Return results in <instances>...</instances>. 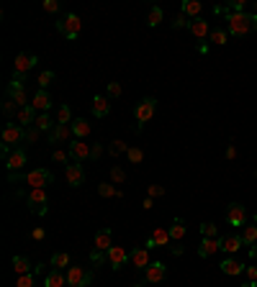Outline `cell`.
<instances>
[{"mask_svg":"<svg viewBox=\"0 0 257 287\" xmlns=\"http://www.w3.org/2000/svg\"><path fill=\"white\" fill-rule=\"evenodd\" d=\"M226 223L229 226H247V210L239 205V203H231L229 208H226Z\"/></svg>","mask_w":257,"mask_h":287,"instance_id":"8","label":"cell"},{"mask_svg":"<svg viewBox=\"0 0 257 287\" xmlns=\"http://www.w3.org/2000/svg\"><path fill=\"white\" fill-rule=\"evenodd\" d=\"M108 113H111V100H108L106 95H95V98H93V116L103 118V116H108Z\"/></svg>","mask_w":257,"mask_h":287,"instance_id":"22","label":"cell"},{"mask_svg":"<svg viewBox=\"0 0 257 287\" xmlns=\"http://www.w3.org/2000/svg\"><path fill=\"white\" fill-rule=\"evenodd\" d=\"M172 238H170V231L167 228H154L147 238V249H157V246H167Z\"/></svg>","mask_w":257,"mask_h":287,"instance_id":"14","label":"cell"},{"mask_svg":"<svg viewBox=\"0 0 257 287\" xmlns=\"http://www.w3.org/2000/svg\"><path fill=\"white\" fill-rule=\"evenodd\" d=\"M36 139H39V128H36V126H29V128H24V141H29V144H36Z\"/></svg>","mask_w":257,"mask_h":287,"instance_id":"43","label":"cell"},{"mask_svg":"<svg viewBox=\"0 0 257 287\" xmlns=\"http://www.w3.org/2000/svg\"><path fill=\"white\" fill-rule=\"evenodd\" d=\"M221 241V251H226V254H234V251H239L244 244H242V236L239 233H229V236H221L219 238Z\"/></svg>","mask_w":257,"mask_h":287,"instance_id":"18","label":"cell"},{"mask_svg":"<svg viewBox=\"0 0 257 287\" xmlns=\"http://www.w3.org/2000/svg\"><path fill=\"white\" fill-rule=\"evenodd\" d=\"M52 82H54V72H52V70H44V72L39 75V87H42V90H47Z\"/></svg>","mask_w":257,"mask_h":287,"instance_id":"41","label":"cell"},{"mask_svg":"<svg viewBox=\"0 0 257 287\" xmlns=\"http://www.w3.org/2000/svg\"><path fill=\"white\" fill-rule=\"evenodd\" d=\"M242 244L244 246H252V244H257V226H242Z\"/></svg>","mask_w":257,"mask_h":287,"instance_id":"33","label":"cell"},{"mask_svg":"<svg viewBox=\"0 0 257 287\" xmlns=\"http://www.w3.org/2000/svg\"><path fill=\"white\" fill-rule=\"evenodd\" d=\"M44 236H47L44 228H34V231H31V238H34V241H44Z\"/></svg>","mask_w":257,"mask_h":287,"instance_id":"53","label":"cell"},{"mask_svg":"<svg viewBox=\"0 0 257 287\" xmlns=\"http://www.w3.org/2000/svg\"><path fill=\"white\" fill-rule=\"evenodd\" d=\"M42 272V267L36 264V269L34 272H29V274H18V279H16V287H36V274Z\"/></svg>","mask_w":257,"mask_h":287,"instance_id":"30","label":"cell"},{"mask_svg":"<svg viewBox=\"0 0 257 287\" xmlns=\"http://www.w3.org/2000/svg\"><path fill=\"white\" fill-rule=\"evenodd\" d=\"M13 269H16V274H29V272H34V267H31V261H29L26 256H13Z\"/></svg>","mask_w":257,"mask_h":287,"instance_id":"34","label":"cell"},{"mask_svg":"<svg viewBox=\"0 0 257 287\" xmlns=\"http://www.w3.org/2000/svg\"><path fill=\"white\" fill-rule=\"evenodd\" d=\"M31 105H34L39 113H47V111L52 108V95H49L47 90H36V95L31 98Z\"/></svg>","mask_w":257,"mask_h":287,"instance_id":"19","label":"cell"},{"mask_svg":"<svg viewBox=\"0 0 257 287\" xmlns=\"http://www.w3.org/2000/svg\"><path fill=\"white\" fill-rule=\"evenodd\" d=\"M147 195H149L152 200H154V197H162V195H165V187H162V185H149V187H147Z\"/></svg>","mask_w":257,"mask_h":287,"instance_id":"47","label":"cell"},{"mask_svg":"<svg viewBox=\"0 0 257 287\" xmlns=\"http://www.w3.org/2000/svg\"><path fill=\"white\" fill-rule=\"evenodd\" d=\"M54 174L49 169H34L26 174V185H31V190H47V185H52Z\"/></svg>","mask_w":257,"mask_h":287,"instance_id":"6","label":"cell"},{"mask_svg":"<svg viewBox=\"0 0 257 287\" xmlns=\"http://www.w3.org/2000/svg\"><path fill=\"white\" fill-rule=\"evenodd\" d=\"M201 233H203V238H221L216 223H203V226H201Z\"/></svg>","mask_w":257,"mask_h":287,"instance_id":"40","label":"cell"},{"mask_svg":"<svg viewBox=\"0 0 257 287\" xmlns=\"http://www.w3.org/2000/svg\"><path fill=\"white\" fill-rule=\"evenodd\" d=\"M70 134H72V126H70V123H57V126L49 131V141H52V144H62V141L70 139Z\"/></svg>","mask_w":257,"mask_h":287,"instance_id":"17","label":"cell"},{"mask_svg":"<svg viewBox=\"0 0 257 287\" xmlns=\"http://www.w3.org/2000/svg\"><path fill=\"white\" fill-rule=\"evenodd\" d=\"M98 195H101V197H121L124 192H121L118 187H113V182H101V185H98Z\"/></svg>","mask_w":257,"mask_h":287,"instance_id":"32","label":"cell"},{"mask_svg":"<svg viewBox=\"0 0 257 287\" xmlns=\"http://www.w3.org/2000/svg\"><path fill=\"white\" fill-rule=\"evenodd\" d=\"M190 34H193L195 39H206V36H211V26H208V21H203V18H193V21H190Z\"/></svg>","mask_w":257,"mask_h":287,"instance_id":"21","label":"cell"},{"mask_svg":"<svg viewBox=\"0 0 257 287\" xmlns=\"http://www.w3.org/2000/svg\"><path fill=\"white\" fill-rule=\"evenodd\" d=\"M70 126H72L75 139H88V136H90V123H88L85 118H77V121H72Z\"/></svg>","mask_w":257,"mask_h":287,"instance_id":"28","label":"cell"},{"mask_svg":"<svg viewBox=\"0 0 257 287\" xmlns=\"http://www.w3.org/2000/svg\"><path fill=\"white\" fill-rule=\"evenodd\" d=\"M172 26H175V29H190V18L180 13V16H177V21H175Z\"/></svg>","mask_w":257,"mask_h":287,"instance_id":"50","label":"cell"},{"mask_svg":"<svg viewBox=\"0 0 257 287\" xmlns=\"http://www.w3.org/2000/svg\"><path fill=\"white\" fill-rule=\"evenodd\" d=\"M65 177H67V185H70V187H80V185L85 182V172H83V167H80L77 162L65 167Z\"/></svg>","mask_w":257,"mask_h":287,"instance_id":"12","label":"cell"},{"mask_svg":"<svg viewBox=\"0 0 257 287\" xmlns=\"http://www.w3.org/2000/svg\"><path fill=\"white\" fill-rule=\"evenodd\" d=\"M142 205H144V210H152V208H154V200H152V197H147Z\"/></svg>","mask_w":257,"mask_h":287,"instance_id":"56","label":"cell"},{"mask_svg":"<svg viewBox=\"0 0 257 287\" xmlns=\"http://www.w3.org/2000/svg\"><path fill=\"white\" fill-rule=\"evenodd\" d=\"M36 57L34 54H26V52H21L18 57H16V75H26L31 67H36Z\"/></svg>","mask_w":257,"mask_h":287,"instance_id":"16","label":"cell"},{"mask_svg":"<svg viewBox=\"0 0 257 287\" xmlns=\"http://www.w3.org/2000/svg\"><path fill=\"white\" fill-rule=\"evenodd\" d=\"M65 284H67V274H62L60 269H52L44 277V287H65Z\"/></svg>","mask_w":257,"mask_h":287,"instance_id":"27","label":"cell"},{"mask_svg":"<svg viewBox=\"0 0 257 287\" xmlns=\"http://www.w3.org/2000/svg\"><path fill=\"white\" fill-rule=\"evenodd\" d=\"M111 238H113V233H111V228H101L98 233H95V249H101V251H108L113 244H111Z\"/></svg>","mask_w":257,"mask_h":287,"instance_id":"25","label":"cell"},{"mask_svg":"<svg viewBox=\"0 0 257 287\" xmlns=\"http://www.w3.org/2000/svg\"><path fill=\"white\" fill-rule=\"evenodd\" d=\"M67 151H70V159H75V162H88V159L93 157V144H88L85 139H75V141L67 146Z\"/></svg>","mask_w":257,"mask_h":287,"instance_id":"5","label":"cell"},{"mask_svg":"<svg viewBox=\"0 0 257 287\" xmlns=\"http://www.w3.org/2000/svg\"><path fill=\"white\" fill-rule=\"evenodd\" d=\"M226 157H229V159H234V157H236V149H234V146H229V149H226Z\"/></svg>","mask_w":257,"mask_h":287,"instance_id":"58","label":"cell"},{"mask_svg":"<svg viewBox=\"0 0 257 287\" xmlns=\"http://www.w3.org/2000/svg\"><path fill=\"white\" fill-rule=\"evenodd\" d=\"M213 13L226 18L229 34H234V36H244V34L257 31V16H254V13H231L226 6H216Z\"/></svg>","mask_w":257,"mask_h":287,"instance_id":"1","label":"cell"},{"mask_svg":"<svg viewBox=\"0 0 257 287\" xmlns=\"http://www.w3.org/2000/svg\"><path fill=\"white\" fill-rule=\"evenodd\" d=\"M254 226H257V213H254Z\"/></svg>","mask_w":257,"mask_h":287,"instance_id":"61","label":"cell"},{"mask_svg":"<svg viewBox=\"0 0 257 287\" xmlns=\"http://www.w3.org/2000/svg\"><path fill=\"white\" fill-rule=\"evenodd\" d=\"M219 267H221V272H224V274H229V277H236V274H242V272H244V264H242V261H236V259H224Z\"/></svg>","mask_w":257,"mask_h":287,"instance_id":"26","label":"cell"},{"mask_svg":"<svg viewBox=\"0 0 257 287\" xmlns=\"http://www.w3.org/2000/svg\"><path fill=\"white\" fill-rule=\"evenodd\" d=\"M80 29H83V21H80L75 13H67V16H62V18L57 21V31H60L65 39H77Z\"/></svg>","mask_w":257,"mask_h":287,"instance_id":"2","label":"cell"},{"mask_svg":"<svg viewBox=\"0 0 257 287\" xmlns=\"http://www.w3.org/2000/svg\"><path fill=\"white\" fill-rule=\"evenodd\" d=\"M44 11L47 13H60V0H44Z\"/></svg>","mask_w":257,"mask_h":287,"instance_id":"48","label":"cell"},{"mask_svg":"<svg viewBox=\"0 0 257 287\" xmlns=\"http://www.w3.org/2000/svg\"><path fill=\"white\" fill-rule=\"evenodd\" d=\"M52 159H54L57 164H67V162H70V151H62V149H54Z\"/></svg>","mask_w":257,"mask_h":287,"instance_id":"46","label":"cell"},{"mask_svg":"<svg viewBox=\"0 0 257 287\" xmlns=\"http://www.w3.org/2000/svg\"><path fill=\"white\" fill-rule=\"evenodd\" d=\"M57 123H72V111H70V105H60V108H57Z\"/></svg>","mask_w":257,"mask_h":287,"instance_id":"38","label":"cell"},{"mask_svg":"<svg viewBox=\"0 0 257 287\" xmlns=\"http://www.w3.org/2000/svg\"><path fill=\"white\" fill-rule=\"evenodd\" d=\"M8 180H11V182H18L21 177H18V172H11V174H8Z\"/></svg>","mask_w":257,"mask_h":287,"instance_id":"59","label":"cell"},{"mask_svg":"<svg viewBox=\"0 0 257 287\" xmlns=\"http://www.w3.org/2000/svg\"><path fill=\"white\" fill-rule=\"evenodd\" d=\"M111 180H113L116 185H121V182L126 180V174H124V169H118V167H113V169H111Z\"/></svg>","mask_w":257,"mask_h":287,"instance_id":"49","label":"cell"},{"mask_svg":"<svg viewBox=\"0 0 257 287\" xmlns=\"http://www.w3.org/2000/svg\"><path fill=\"white\" fill-rule=\"evenodd\" d=\"M154 111H157V100H154V98H144V100L136 103V108H134V118H136L139 126H142V123H147V121L154 118Z\"/></svg>","mask_w":257,"mask_h":287,"instance_id":"4","label":"cell"},{"mask_svg":"<svg viewBox=\"0 0 257 287\" xmlns=\"http://www.w3.org/2000/svg\"><path fill=\"white\" fill-rule=\"evenodd\" d=\"M3 111L11 113V111H13V100H6V103H3Z\"/></svg>","mask_w":257,"mask_h":287,"instance_id":"57","label":"cell"},{"mask_svg":"<svg viewBox=\"0 0 257 287\" xmlns=\"http://www.w3.org/2000/svg\"><path fill=\"white\" fill-rule=\"evenodd\" d=\"M211 41H213L216 47H224V44H226V31H221V29L211 31Z\"/></svg>","mask_w":257,"mask_h":287,"instance_id":"44","label":"cell"},{"mask_svg":"<svg viewBox=\"0 0 257 287\" xmlns=\"http://www.w3.org/2000/svg\"><path fill=\"white\" fill-rule=\"evenodd\" d=\"M129 261H131L136 269H142V272H144V269L152 264V261H149V249H147V246H136V249L129 254Z\"/></svg>","mask_w":257,"mask_h":287,"instance_id":"13","label":"cell"},{"mask_svg":"<svg viewBox=\"0 0 257 287\" xmlns=\"http://www.w3.org/2000/svg\"><path fill=\"white\" fill-rule=\"evenodd\" d=\"M90 261L98 267V264H103V261H108V256H106V251H101V249H93L90 251Z\"/></svg>","mask_w":257,"mask_h":287,"instance_id":"45","label":"cell"},{"mask_svg":"<svg viewBox=\"0 0 257 287\" xmlns=\"http://www.w3.org/2000/svg\"><path fill=\"white\" fill-rule=\"evenodd\" d=\"M180 13L188 16L190 21H193V18H201V3H198V0H183Z\"/></svg>","mask_w":257,"mask_h":287,"instance_id":"24","label":"cell"},{"mask_svg":"<svg viewBox=\"0 0 257 287\" xmlns=\"http://www.w3.org/2000/svg\"><path fill=\"white\" fill-rule=\"evenodd\" d=\"M49 197H47V190H31L29 192V210L31 208H39V205H47Z\"/></svg>","mask_w":257,"mask_h":287,"instance_id":"29","label":"cell"},{"mask_svg":"<svg viewBox=\"0 0 257 287\" xmlns=\"http://www.w3.org/2000/svg\"><path fill=\"white\" fill-rule=\"evenodd\" d=\"M126 151H129V144H124V141H111V146H108L111 157H118V154H126Z\"/></svg>","mask_w":257,"mask_h":287,"instance_id":"39","label":"cell"},{"mask_svg":"<svg viewBox=\"0 0 257 287\" xmlns=\"http://www.w3.org/2000/svg\"><path fill=\"white\" fill-rule=\"evenodd\" d=\"M126 157H129V162H131V164H139V162L144 159V151H142V149H136V146H129Z\"/></svg>","mask_w":257,"mask_h":287,"instance_id":"42","label":"cell"},{"mask_svg":"<svg viewBox=\"0 0 257 287\" xmlns=\"http://www.w3.org/2000/svg\"><path fill=\"white\" fill-rule=\"evenodd\" d=\"M52 267H54V269L70 267V254H67V251H54V254H52Z\"/></svg>","mask_w":257,"mask_h":287,"instance_id":"36","label":"cell"},{"mask_svg":"<svg viewBox=\"0 0 257 287\" xmlns=\"http://www.w3.org/2000/svg\"><path fill=\"white\" fill-rule=\"evenodd\" d=\"M244 274L249 282H257V267H244Z\"/></svg>","mask_w":257,"mask_h":287,"instance_id":"52","label":"cell"},{"mask_svg":"<svg viewBox=\"0 0 257 287\" xmlns=\"http://www.w3.org/2000/svg\"><path fill=\"white\" fill-rule=\"evenodd\" d=\"M6 93H8V100H13L18 108L31 105V103H29V93H26V87H13V85H8V87H6Z\"/></svg>","mask_w":257,"mask_h":287,"instance_id":"15","label":"cell"},{"mask_svg":"<svg viewBox=\"0 0 257 287\" xmlns=\"http://www.w3.org/2000/svg\"><path fill=\"white\" fill-rule=\"evenodd\" d=\"M34 126H36L39 131H52V128H54L57 123L52 121V116H49V113H39V116H36V123H34Z\"/></svg>","mask_w":257,"mask_h":287,"instance_id":"35","label":"cell"},{"mask_svg":"<svg viewBox=\"0 0 257 287\" xmlns=\"http://www.w3.org/2000/svg\"><path fill=\"white\" fill-rule=\"evenodd\" d=\"M219 249H221V241H219V238H203L201 246H198V256H201V259H208V256H213Z\"/></svg>","mask_w":257,"mask_h":287,"instance_id":"20","label":"cell"},{"mask_svg":"<svg viewBox=\"0 0 257 287\" xmlns=\"http://www.w3.org/2000/svg\"><path fill=\"white\" fill-rule=\"evenodd\" d=\"M121 95V85L118 82H108V98H118Z\"/></svg>","mask_w":257,"mask_h":287,"instance_id":"51","label":"cell"},{"mask_svg":"<svg viewBox=\"0 0 257 287\" xmlns=\"http://www.w3.org/2000/svg\"><path fill=\"white\" fill-rule=\"evenodd\" d=\"M167 231H170V238H172V241H180V238L185 236V220H183V218H175V220L170 223Z\"/></svg>","mask_w":257,"mask_h":287,"instance_id":"31","label":"cell"},{"mask_svg":"<svg viewBox=\"0 0 257 287\" xmlns=\"http://www.w3.org/2000/svg\"><path fill=\"white\" fill-rule=\"evenodd\" d=\"M3 162H6L8 172H18V169H21V167L29 162V154H26L24 149H18V146H16V149H13V151H11V154L3 159Z\"/></svg>","mask_w":257,"mask_h":287,"instance_id":"10","label":"cell"},{"mask_svg":"<svg viewBox=\"0 0 257 287\" xmlns=\"http://www.w3.org/2000/svg\"><path fill=\"white\" fill-rule=\"evenodd\" d=\"M249 259H252V261H257V244H252V246H249Z\"/></svg>","mask_w":257,"mask_h":287,"instance_id":"55","label":"cell"},{"mask_svg":"<svg viewBox=\"0 0 257 287\" xmlns=\"http://www.w3.org/2000/svg\"><path fill=\"white\" fill-rule=\"evenodd\" d=\"M242 287H257V282H244Z\"/></svg>","mask_w":257,"mask_h":287,"instance_id":"60","label":"cell"},{"mask_svg":"<svg viewBox=\"0 0 257 287\" xmlns=\"http://www.w3.org/2000/svg\"><path fill=\"white\" fill-rule=\"evenodd\" d=\"M101 154H103L101 144H93V157H90V159H93V162H98V159H101Z\"/></svg>","mask_w":257,"mask_h":287,"instance_id":"54","label":"cell"},{"mask_svg":"<svg viewBox=\"0 0 257 287\" xmlns=\"http://www.w3.org/2000/svg\"><path fill=\"white\" fill-rule=\"evenodd\" d=\"M129 254H131V251H126L124 246H111V249L106 251V256H108V264H111L113 269H121V267L129 261Z\"/></svg>","mask_w":257,"mask_h":287,"instance_id":"11","label":"cell"},{"mask_svg":"<svg viewBox=\"0 0 257 287\" xmlns=\"http://www.w3.org/2000/svg\"><path fill=\"white\" fill-rule=\"evenodd\" d=\"M18 141H24V126H16V123H6L3 126V146L13 149Z\"/></svg>","mask_w":257,"mask_h":287,"instance_id":"7","label":"cell"},{"mask_svg":"<svg viewBox=\"0 0 257 287\" xmlns=\"http://www.w3.org/2000/svg\"><path fill=\"white\" fill-rule=\"evenodd\" d=\"M67 284L70 287H88L93 282V269H85V267H67Z\"/></svg>","mask_w":257,"mask_h":287,"instance_id":"3","label":"cell"},{"mask_svg":"<svg viewBox=\"0 0 257 287\" xmlns=\"http://www.w3.org/2000/svg\"><path fill=\"white\" fill-rule=\"evenodd\" d=\"M167 274V267L162 261H152L147 269H144V284H154V282H162Z\"/></svg>","mask_w":257,"mask_h":287,"instance_id":"9","label":"cell"},{"mask_svg":"<svg viewBox=\"0 0 257 287\" xmlns=\"http://www.w3.org/2000/svg\"><path fill=\"white\" fill-rule=\"evenodd\" d=\"M165 18V13H162V8L160 6H154L152 11H149V16H147V26L149 29H154V26H160V21Z\"/></svg>","mask_w":257,"mask_h":287,"instance_id":"37","label":"cell"},{"mask_svg":"<svg viewBox=\"0 0 257 287\" xmlns=\"http://www.w3.org/2000/svg\"><path fill=\"white\" fill-rule=\"evenodd\" d=\"M36 123V108L34 105H26V108H18V126L29 128Z\"/></svg>","mask_w":257,"mask_h":287,"instance_id":"23","label":"cell"}]
</instances>
